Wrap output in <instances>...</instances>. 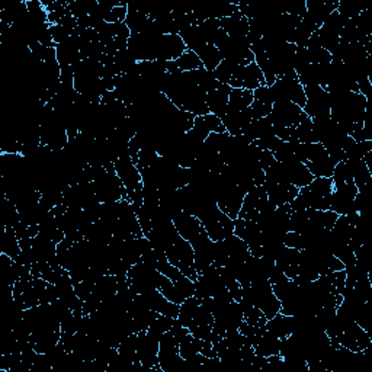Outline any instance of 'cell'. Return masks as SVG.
I'll return each instance as SVG.
<instances>
[{
  "label": "cell",
  "mask_w": 372,
  "mask_h": 372,
  "mask_svg": "<svg viewBox=\"0 0 372 372\" xmlns=\"http://www.w3.org/2000/svg\"><path fill=\"white\" fill-rule=\"evenodd\" d=\"M159 366L162 372H185V359L179 353V341L169 330L159 343Z\"/></svg>",
  "instance_id": "obj_8"
},
{
  "label": "cell",
  "mask_w": 372,
  "mask_h": 372,
  "mask_svg": "<svg viewBox=\"0 0 372 372\" xmlns=\"http://www.w3.org/2000/svg\"><path fill=\"white\" fill-rule=\"evenodd\" d=\"M194 256H195V253H194L192 245L188 240L180 238V235L173 243V246L166 251L167 261L171 262L175 268H178L185 277H188L192 281L198 278Z\"/></svg>",
  "instance_id": "obj_7"
},
{
  "label": "cell",
  "mask_w": 372,
  "mask_h": 372,
  "mask_svg": "<svg viewBox=\"0 0 372 372\" xmlns=\"http://www.w3.org/2000/svg\"><path fill=\"white\" fill-rule=\"evenodd\" d=\"M127 18H125V25L128 26L130 32H140L141 28L144 26V24L150 20L147 10H146V5L141 3H135V2H128L127 5Z\"/></svg>",
  "instance_id": "obj_35"
},
{
  "label": "cell",
  "mask_w": 372,
  "mask_h": 372,
  "mask_svg": "<svg viewBox=\"0 0 372 372\" xmlns=\"http://www.w3.org/2000/svg\"><path fill=\"white\" fill-rule=\"evenodd\" d=\"M311 64L310 56L306 47H297L295 48V57H294V72L298 75L301 73L306 67Z\"/></svg>",
  "instance_id": "obj_51"
},
{
  "label": "cell",
  "mask_w": 372,
  "mask_h": 372,
  "mask_svg": "<svg viewBox=\"0 0 372 372\" xmlns=\"http://www.w3.org/2000/svg\"><path fill=\"white\" fill-rule=\"evenodd\" d=\"M21 245L20 239L16 238V234L12 228H5V233L2 235V255H6L16 261L21 253Z\"/></svg>",
  "instance_id": "obj_41"
},
{
  "label": "cell",
  "mask_w": 372,
  "mask_h": 372,
  "mask_svg": "<svg viewBox=\"0 0 372 372\" xmlns=\"http://www.w3.org/2000/svg\"><path fill=\"white\" fill-rule=\"evenodd\" d=\"M92 183H93L95 195L99 199V202H102V204L104 202H118L121 199H128L127 191L124 188L121 179L118 178L116 172L105 171Z\"/></svg>",
  "instance_id": "obj_10"
},
{
  "label": "cell",
  "mask_w": 372,
  "mask_h": 372,
  "mask_svg": "<svg viewBox=\"0 0 372 372\" xmlns=\"http://www.w3.org/2000/svg\"><path fill=\"white\" fill-rule=\"evenodd\" d=\"M141 295H143V298H144V301H146L150 310H153L162 316H169V317L178 318L179 306L175 302L169 301L159 290H150Z\"/></svg>",
  "instance_id": "obj_27"
},
{
  "label": "cell",
  "mask_w": 372,
  "mask_h": 372,
  "mask_svg": "<svg viewBox=\"0 0 372 372\" xmlns=\"http://www.w3.org/2000/svg\"><path fill=\"white\" fill-rule=\"evenodd\" d=\"M281 342L282 339L277 337L270 332L265 330L256 343L253 345V349H255L256 355H261V357H272V355H279L281 352Z\"/></svg>",
  "instance_id": "obj_37"
},
{
  "label": "cell",
  "mask_w": 372,
  "mask_h": 372,
  "mask_svg": "<svg viewBox=\"0 0 372 372\" xmlns=\"http://www.w3.org/2000/svg\"><path fill=\"white\" fill-rule=\"evenodd\" d=\"M333 192L332 178H314L313 182L300 188L298 195L290 202L293 211L316 210L330 211V199Z\"/></svg>",
  "instance_id": "obj_4"
},
{
  "label": "cell",
  "mask_w": 372,
  "mask_h": 372,
  "mask_svg": "<svg viewBox=\"0 0 372 372\" xmlns=\"http://www.w3.org/2000/svg\"><path fill=\"white\" fill-rule=\"evenodd\" d=\"M214 327V316L212 313L206 309L204 306H199V310L196 316L194 317L192 323L189 325V333L198 339H204V341H211V333Z\"/></svg>",
  "instance_id": "obj_29"
},
{
  "label": "cell",
  "mask_w": 372,
  "mask_h": 372,
  "mask_svg": "<svg viewBox=\"0 0 372 372\" xmlns=\"http://www.w3.org/2000/svg\"><path fill=\"white\" fill-rule=\"evenodd\" d=\"M302 115V108L293 102H275L268 118L274 127H297Z\"/></svg>",
  "instance_id": "obj_21"
},
{
  "label": "cell",
  "mask_w": 372,
  "mask_h": 372,
  "mask_svg": "<svg viewBox=\"0 0 372 372\" xmlns=\"http://www.w3.org/2000/svg\"><path fill=\"white\" fill-rule=\"evenodd\" d=\"M135 64H137V60L132 57V54L128 52V49H123V52H118L114 56V65H115L118 76L127 75L132 67H135Z\"/></svg>",
  "instance_id": "obj_48"
},
{
  "label": "cell",
  "mask_w": 372,
  "mask_h": 372,
  "mask_svg": "<svg viewBox=\"0 0 372 372\" xmlns=\"http://www.w3.org/2000/svg\"><path fill=\"white\" fill-rule=\"evenodd\" d=\"M358 194V188L355 186L353 180L333 183V192L330 199V211L337 215H349L357 212L355 210V196Z\"/></svg>",
  "instance_id": "obj_13"
},
{
  "label": "cell",
  "mask_w": 372,
  "mask_h": 372,
  "mask_svg": "<svg viewBox=\"0 0 372 372\" xmlns=\"http://www.w3.org/2000/svg\"><path fill=\"white\" fill-rule=\"evenodd\" d=\"M198 219L212 242L224 240L234 234V219L219 210L217 204L210 206L206 212L198 217Z\"/></svg>",
  "instance_id": "obj_5"
},
{
  "label": "cell",
  "mask_w": 372,
  "mask_h": 372,
  "mask_svg": "<svg viewBox=\"0 0 372 372\" xmlns=\"http://www.w3.org/2000/svg\"><path fill=\"white\" fill-rule=\"evenodd\" d=\"M182 41L185 42L186 48L189 49V52H194L195 54H198L202 48L207 45V41L202 36V32L199 29L198 25H192L188 29H185L183 32L179 33Z\"/></svg>",
  "instance_id": "obj_39"
},
{
  "label": "cell",
  "mask_w": 372,
  "mask_h": 372,
  "mask_svg": "<svg viewBox=\"0 0 372 372\" xmlns=\"http://www.w3.org/2000/svg\"><path fill=\"white\" fill-rule=\"evenodd\" d=\"M157 157H159V155H157V151L155 148L143 147L140 150V153H139V162H137L139 171H143V169L150 167L151 164H153L156 162Z\"/></svg>",
  "instance_id": "obj_50"
},
{
  "label": "cell",
  "mask_w": 372,
  "mask_h": 372,
  "mask_svg": "<svg viewBox=\"0 0 372 372\" xmlns=\"http://www.w3.org/2000/svg\"><path fill=\"white\" fill-rule=\"evenodd\" d=\"M295 134H297L298 143H302V144L317 143L316 141V137H314V132H313L311 118H309L306 114L302 115L300 124L295 127Z\"/></svg>",
  "instance_id": "obj_47"
},
{
  "label": "cell",
  "mask_w": 372,
  "mask_h": 372,
  "mask_svg": "<svg viewBox=\"0 0 372 372\" xmlns=\"http://www.w3.org/2000/svg\"><path fill=\"white\" fill-rule=\"evenodd\" d=\"M263 188L268 194V199L272 202L275 207L290 204L300 192V189L294 185H284L274 182H265Z\"/></svg>",
  "instance_id": "obj_26"
},
{
  "label": "cell",
  "mask_w": 372,
  "mask_h": 372,
  "mask_svg": "<svg viewBox=\"0 0 372 372\" xmlns=\"http://www.w3.org/2000/svg\"><path fill=\"white\" fill-rule=\"evenodd\" d=\"M49 32H52V37H53V41L56 42V45H59L60 42L69 40L70 37H73L75 31L67 28L64 25H60V24H56V25H52L49 26Z\"/></svg>",
  "instance_id": "obj_53"
},
{
  "label": "cell",
  "mask_w": 372,
  "mask_h": 372,
  "mask_svg": "<svg viewBox=\"0 0 372 372\" xmlns=\"http://www.w3.org/2000/svg\"><path fill=\"white\" fill-rule=\"evenodd\" d=\"M330 118L337 124H358L364 123V118L369 105V100L357 92L330 91Z\"/></svg>",
  "instance_id": "obj_3"
},
{
  "label": "cell",
  "mask_w": 372,
  "mask_h": 372,
  "mask_svg": "<svg viewBox=\"0 0 372 372\" xmlns=\"http://www.w3.org/2000/svg\"><path fill=\"white\" fill-rule=\"evenodd\" d=\"M175 321H176V318H173V317L159 314V317L153 321V325H151L148 327L147 334L153 337V339H156V341L160 342L163 334L172 329V326L175 325Z\"/></svg>",
  "instance_id": "obj_45"
},
{
  "label": "cell",
  "mask_w": 372,
  "mask_h": 372,
  "mask_svg": "<svg viewBox=\"0 0 372 372\" xmlns=\"http://www.w3.org/2000/svg\"><path fill=\"white\" fill-rule=\"evenodd\" d=\"M127 49L132 57L140 61H173L179 59L186 49L185 42L180 36H171V33H162V36H143V33H131Z\"/></svg>",
  "instance_id": "obj_2"
},
{
  "label": "cell",
  "mask_w": 372,
  "mask_h": 372,
  "mask_svg": "<svg viewBox=\"0 0 372 372\" xmlns=\"http://www.w3.org/2000/svg\"><path fill=\"white\" fill-rule=\"evenodd\" d=\"M311 64H329L332 61V54L327 49L321 47H310L307 48Z\"/></svg>",
  "instance_id": "obj_52"
},
{
  "label": "cell",
  "mask_w": 372,
  "mask_h": 372,
  "mask_svg": "<svg viewBox=\"0 0 372 372\" xmlns=\"http://www.w3.org/2000/svg\"><path fill=\"white\" fill-rule=\"evenodd\" d=\"M251 121H253V118H251L249 108L240 112H227L222 118V123L230 135H242L245 128Z\"/></svg>",
  "instance_id": "obj_32"
},
{
  "label": "cell",
  "mask_w": 372,
  "mask_h": 372,
  "mask_svg": "<svg viewBox=\"0 0 372 372\" xmlns=\"http://www.w3.org/2000/svg\"><path fill=\"white\" fill-rule=\"evenodd\" d=\"M270 89H272L275 102H293L300 108H304V105H306V91H304V86L298 82L295 72L282 77H277Z\"/></svg>",
  "instance_id": "obj_6"
},
{
  "label": "cell",
  "mask_w": 372,
  "mask_h": 372,
  "mask_svg": "<svg viewBox=\"0 0 372 372\" xmlns=\"http://www.w3.org/2000/svg\"><path fill=\"white\" fill-rule=\"evenodd\" d=\"M234 234L240 238L249 247L253 256L259 255V250L263 243V233L255 219H234Z\"/></svg>",
  "instance_id": "obj_19"
},
{
  "label": "cell",
  "mask_w": 372,
  "mask_h": 372,
  "mask_svg": "<svg viewBox=\"0 0 372 372\" xmlns=\"http://www.w3.org/2000/svg\"><path fill=\"white\" fill-rule=\"evenodd\" d=\"M173 224H175L180 238H183L185 240H188V242H192L195 238H198L202 231L206 230L204 227H202L201 222L196 217L189 215L186 212L178 214L173 218Z\"/></svg>",
  "instance_id": "obj_31"
},
{
  "label": "cell",
  "mask_w": 372,
  "mask_h": 372,
  "mask_svg": "<svg viewBox=\"0 0 372 372\" xmlns=\"http://www.w3.org/2000/svg\"><path fill=\"white\" fill-rule=\"evenodd\" d=\"M114 164H115V172L118 178L121 179L124 188L127 191V198L128 201H131L135 192L143 189V180H141V173L139 171V167L132 163L130 156L120 157Z\"/></svg>",
  "instance_id": "obj_15"
},
{
  "label": "cell",
  "mask_w": 372,
  "mask_h": 372,
  "mask_svg": "<svg viewBox=\"0 0 372 372\" xmlns=\"http://www.w3.org/2000/svg\"><path fill=\"white\" fill-rule=\"evenodd\" d=\"M265 326L268 332L275 334L279 339H285V337H288L293 333L294 317L278 313L275 317L269 318Z\"/></svg>",
  "instance_id": "obj_36"
},
{
  "label": "cell",
  "mask_w": 372,
  "mask_h": 372,
  "mask_svg": "<svg viewBox=\"0 0 372 372\" xmlns=\"http://www.w3.org/2000/svg\"><path fill=\"white\" fill-rule=\"evenodd\" d=\"M228 86H231L233 89H247L253 92L261 86H266V82L258 64L253 61L247 65L238 67V70H235L234 76L231 77Z\"/></svg>",
  "instance_id": "obj_18"
},
{
  "label": "cell",
  "mask_w": 372,
  "mask_h": 372,
  "mask_svg": "<svg viewBox=\"0 0 372 372\" xmlns=\"http://www.w3.org/2000/svg\"><path fill=\"white\" fill-rule=\"evenodd\" d=\"M157 290L169 301L175 302V304H178V306H180V304L186 298H189V297L194 295V293H195V285H194V281L189 279L188 277H183L182 279L173 282V281H171L167 277H164L162 274Z\"/></svg>",
  "instance_id": "obj_17"
},
{
  "label": "cell",
  "mask_w": 372,
  "mask_h": 372,
  "mask_svg": "<svg viewBox=\"0 0 372 372\" xmlns=\"http://www.w3.org/2000/svg\"><path fill=\"white\" fill-rule=\"evenodd\" d=\"M192 75H194V77H195V80L198 83V86L202 91H204L206 93H208V92L219 88L223 84V83H219L215 79V76H214L212 72L204 69V67H202V69H198V70H192Z\"/></svg>",
  "instance_id": "obj_44"
},
{
  "label": "cell",
  "mask_w": 372,
  "mask_h": 372,
  "mask_svg": "<svg viewBox=\"0 0 372 372\" xmlns=\"http://www.w3.org/2000/svg\"><path fill=\"white\" fill-rule=\"evenodd\" d=\"M144 238H147L150 240L151 247H153L155 250L166 253L178 240L179 233H178L173 222H172L169 224L153 227L147 234H144Z\"/></svg>",
  "instance_id": "obj_24"
},
{
  "label": "cell",
  "mask_w": 372,
  "mask_h": 372,
  "mask_svg": "<svg viewBox=\"0 0 372 372\" xmlns=\"http://www.w3.org/2000/svg\"><path fill=\"white\" fill-rule=\"evenodd\" d=\"M191 135L199 141H206V139L211 132H226V128L218 116L212 114L195 116V123L191 131H188Z\"/></svg>",
  "instance_id": "obj_25"
},
{
  "label": "cell",
  "mask_w": 372,
  "mask_h": 372,
  "mask_svg": "<svg viewBox=\"0 0 372 372\" xmlns=\"http://www.w3.org/2000/svg\"><path fill=\"white\" fill-rule=\"evenodd\" d=\"M250 114L253 121L256 120H262V118H266L270 115V111H272V105H266L259 102V100H253V104L249 107Z\"/></svg>",
  "instance_id": "obj_54"
},
{
  "label": "cell",
  "mask_w": 372,
  "mask_h": 372,
  "mask_svg": "<svg viewBox=\"0 0 372 372\" xmlns=\"http://www.w3.org/2000/svg\"><path fill=\"white\" fill-rule=\"evenodd\" d=\"M195 293L194 295L201 301L204 298L215 297L217 294L226 290V285L218 274V269L212 265L206 272L198 274V278L194 281Z\"/></svg>",
  "instance_id": "obj_20"
},
{
  "label": "cell",
  "mask_w": 372,
  "mask_h": 372,
  "mask_svg": "<svg viewBox=\"0 0 372 372\" xmlns=\"http://www.w3.org/2000/svg\"><path fill=\"white\" fill-rule=\"evenodd\" d=\"M162 93L180 111L191 112L195 116L210 114L206 102L207 93L198 86L192 72L167 73Z\"/></svg>",
  "instance_id": "obj_1"
},
{
  "label": "cell",
  "mask_w": 372,
  "mask_h": 372,
  "mask_svg": "<svg viewBox=\"0 0 372 372\" xmlns=\"http://www.w3.org/2000/svg\"><path fill=\"white\" fill-rule=\"evenodd\" d=\"M127 5L128 2H121L120 6H116L114 8L108 16H107V20L105 22H109V24H120V22H125V18H127Z\"/></svg>",
  "instance_id": "obj_55"
},
{
  "label": "cell",
  "mask_w": 372,
  "mask_h": 372,
  "mask_svg": "<svg viewBox=\"0 0 372 372\" xmlns=\"http://www.w3.org/2000/svg\"><path fill=\"white\" fill-rule=\"evenodd\" d=\"M56 54L60 67H75L79 61H82L79 37L73 36L69 40L60 42L56 47Z\"/></svg>",
  "instance_id": "obj_28"
},
{
  "label": "cell",
  "mask_w": 372,
  "mask_h": 372,
  "mask_svg": "<svg viewBox=\"0 0 372 372\" xmlns=\"http://www.w3.org/2000/svg\"><path fill=\"white\" fill-rule=\"evenodd\" d=\"M310 173L314 178H332L334 172V163L329 157L326 148L320 143L306 144V162Z\"/></svg>",
  "instance_id": "obj_11"
},
{
  "label": "cell",
  "mask_w": 372,
  "mask_h": 372,
  "mask_svg": "<svg viewBox=\"0 0 372 372\" xmlns=\"http://www.w3.org/2000/svg\"><path fill=\"white\" fill-rule=\"evenodd\" d=\"M306 91V105L302 111L311 120L316 118H329L330 116V98L329 92L321 86L304 88Z\"/></svg>",
  "instance_id": "obj_16"
},
{
  "label": "cell",
  "mask_w": 372,
  "mask_h": 372,
  "mask_svg": "<svg viewBox=\"0 0 372 372\" xmlns=\"http://www.w3.org/2000/svg\"><path fill=\"white\" fill-rule=\"evenodd\" d=\"M223 60H228L238 65H247L255 61V54L251 53L247 38H231L227 36L224 41L217 45Z\"/></svg>",
  "instance_id": "obj_14"
},
{
  "label": "cell",
  "mask_w": 372,
  "mask_h": 372,
  "mask_svg": "<svg viewBox=\"0 0 372 372\" xmlns=\"http://www.w3.org/2000/svg\"><path fill=\"white\" fill-rule=\"evenodd\" d=\"M198 57L202 61L204 69H207L210 72H214L215 67L223 60L222 54H219V52H218V48L214 45H210V44H207L204 48L201 49V52L198 53Z\"/></svg>",
  "instance_id": "obj_43"
},
{
  "label": "cell",
  "mask_w": 372,
  "mask_h": 372,
  "mask_svg": "<svg viewBox=\"0 0 372 372\" xmlns=\"http://www.w3.org/2000/svg\"><path fill=\"white\" fill-rule=\"evenodd\" d=\"M160 277L162 274L155 266L147 265L144 262L132 265L127 274L130 285L137 294H144L150 290H157Z\"/></svg>",
  "instance_id": "obj_9"
},
{
  "label": "cell",
  "mask_w": 372,
  "mask_h": 372,
  "mask_svg": "<svg viewBox=\"0 0 372 372\" xmlns=\"http://www.w3.org/2000/svg\"><path fill=\"white\" fill-rule=\"evenodd\" d=\"M298 261H300V250L284 247L278 258L275 259V265L282 270V272L290 279L297 277L298 272Z\"/></svg>",
  "instance_id": "obj_34"
},
{
  "label": "cell",
  "mask_w": 372,
  "mask_h": 372,
  "mask_svg": "<svg viewBox=\"0 0 372 372\" xmlns=\"http://www.w3.org/2000/svg\"><path fill=\"white\" fill-rule=\"evenodd\" d=\"M222 29L227 32V36L231 38H247L249 33V20L239 10L238 13H234L230 18H224L219 21Z\"/></svg>",
  "instance_id": "obj_33"
},
{
  "label": "cell",
  "mask_w": 372,
  "mask_h": 372,
  "mask_svg": "<svg viewBox=\"0 0 372 372\" xmlns=\"http://www.w3.org/2000/svg\"><path fill=\"white\" fill-rule=\"evenodd\" d=\"M258 159H259V164L262 166L263 171H266V169L275 162V157H274V155H272V151L262 150V148H259Z\"/></svg>",
  "instance_id": "obj_58"
},
{
  "label": "cell",
  "mask_w": 372,
  "mask_h": 372,
  "mask_svg": "<svg viewBox=\"0 0 372 372\" xmlns=\"http://www.w3.org/2000/svg\"><path fill=\"white\" fill-rule=\"evenodd\" d=\"M337 343L348 348L352 352H364L369 345H372V339L369 332L364 330L359 325L353 321V323L345 327Z\"/></svg>",
  "instance_id": "obj_23"
},
{
  "label": "cell",
  "mask_w": 372,
  "mask_h": 372,
  "mask_svg": "<svg viewBox=\"0 0 372 372\" xmlns=\"http://www.w3.org/2000/svg\"><path fill=\"white\" fill-rule=\"evenodd\" d=\"M255 98H253V92L247 89H233L230 92V99H228V108L227 112H240L247 109Z\"/></svg>",
  "instance_id": "obj_38"
},
{
  "label": "cell",
  "mask_w": 372,
  "mask_h": 372,
  "mask_svg": "<svg viewBox=\"0 0 372 372\" xmlns=\"http://www.w3.org/2000/svg\"><path fill=\"white\" fill-rule=\"evenodd\" d=\"M230 92H231V86H228V84H222L219 88L207 93V99H206L207 108L210 114L218 116L219 120H222V118L227 114Z\"/></svg>",
  "instance_id": "obj_30"
},
{
  "label": "cell",
  "mask_w": 372,
  "mask_h": 372,
  "mask_svg": "<svg viewBox=\"0 0 372 372\" xmlns=\"http://www.w3.org/2000/svg\"><path fill=\"white\" fill-rule=\"evenodd\" d=\"M365 9L368 8L365 5H361V2H357V0H339L336 12L339 13L346 22H349L359 16V13Z\"/></svg>",
  "instance_id": "obj_42"
},
{
  "label": "cell",
  "mask_w": 372,
  "mask_h": 372,
  "mask_svg": "<svg viewBox=\"0 0 372 372\" xmlns=\"http://www.w3.org/2000/svg\"><path fill=\"white\" fill-rule=\"evenodd\" d=\"M253 98H255V100H259V102L266 104V105L275 104L274 93H272V89H270V86H261L256 91H253Z\"/></svg>",
  "instance_id": "obj_56"
},
{
  "label": "cell",
  "mask_w": 372,
  "mask_h": 372,
  "mask_svg": "<svg viewBox=\"0 0 372 372\" xmlns=\"http://www.w3.org/2000/svg\"><path fill=\"white\" fill-rule=\"evenodd\" d=\"M194 247L195 253V268L196 272L202 274L206 272L214 265V242L210 239L207 231H202L198 238H195L192 242H189Z\"/></svg>",
  "instance_id": "obj_22"
},
{
  "label": "cell",
  "mask_w": 372,
  "mask_h": 372,
  "mask_svg": "<svg viewBox=\"0 0 372 372\" xmlns=\"http://www.w3.org/2000/svg\"><path fill=\"white\" fill-rule=\"evenodd\" d=\"M199 306H201V301L195 295L186 298L180 304V306H179V314H178V321L183 327H189L194 317L196 316V313L199 310Z\"/></svg>",
  "instance_id": "obj_40"
},
{
  "label": "cell",
  "mask_w": 372,
  "mask_h": 372,
  "mask_svg": "<svg viewBox=\"0 0 372 372\" xmlns=\"http://www.w3.org/2000/svg\"><path fill=\"white\" fill-rule=\"evenodd\" d=\"M284 245L286 247H291V249H297V250H302L304 249V239L300 233L295 231H288L285 234V239H284Z\"/></svg>",
  "instance_id": "obj_57"
},
{
  "label": "cell",
  "mask_w": 372,
  "mask_h": 372,
  "mask_svg": "<svg viewBox=\"0 0 372 372\" xmlns=\"http://www.w3.org/2000/svg\"><path fill=\"white\" fill-rule=\"evenodd\" d=\"M238 64H234L228 60H222V63H219L217 67H215V70L212 72L215 79L219 82V83H223V84H228L231 77L234 76L235 70H238Z\"/></svg>",
  "instance_id": "obj_49"
},
{
  "label": "cell",
  "mask_w": 372,
  "mask_h": 372,
  "mask_svg": "<svg viewBox=\"0 0 372 372\" xmlns=\"http://www.w3.org/2000/svg\"><path fill=\"white\" fill-rule=\"evenodd\" d=\"M173 64L179 72H192V70H198L204 67L198 54H195L194 52H189V49H186V52L179 59L173 60Z\"/></svg>",
  "instance_id": "obj_46"
},
{
  "label": "cell",
  "mask_w": 372,
  "mask_h": 372,
  "mask_svg": "<svg viewBox=\"0 0 372 372\" xmlns=\"http://www.w3.org/2000/svg\"><path fill=\"white\" fill-rule=\"evenodd\" d=\"M277 207L268 199V194L263 188V185L255 186V188L250 189L245 199H243V206L239 212L238 218L243 219H256L259 214L274 211Z\"/></svg>",
  "instance_id": "obj_12"
}]
</instances>
